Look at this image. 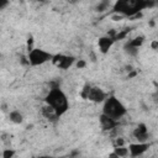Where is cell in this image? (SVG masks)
<instances>
[{"label": "cell", "mask_w": 158, "mask_h": 158, "mask_svg": "<svg viewBox=\"0 0 158 158\" xmlns=\"http://www.w3.org/2000/svg\"><path fill=\"white\" fill-rule=\"evenodd\" d=\"M44 100L47 102V106L52 107L58 117L62 116L69 107L68 99H67L65 94L59 89V86L58 88H52L49 90V93L47 94Z\"/></svg>", "instance_id": "obj_1"}, {"label": "cell", "mask_w": 158, "mask_h": 158, "mask_svg": "<svg viewBox=\"0 0 158 158\" xmlns=\"http://www.w3.org/2000/svg\"><path fill=\"white\" fill-rule=\"evenodd\" d=\"M102 114L117 121V120H120L122 116H125L127 114V109L125 107V105L117 98L109 96L104 102Z\"/></svg>", "instance_id": "obj_2"}, {"label": "cell", "mask_w": 158, "mask_h": 158, "mask_svg": "<svg viewBox=\"0 0 158 158\" xmlns=\"http://www.w3.org/2000/svg\"><path fill=\"white\" fill-rule=\"evenodd\" d=\"M53 54L43 51V49H40V48H33L32 51L28 52V62L31 65H41L51 59H53Z\"/></svg>", "instance_id": "obj_3"}, {"label": "cell", "mask_w": 158, "mask_h": 158, "mask_svg": "<svg viewBox=\"0 0 158 158\" xmlns=\"http://www.w3.org/2000/svg\"><path fill=\"white\" fill-rule=\"evenodd\" d=\"M81 96L84 99H88L90 101L94 102H101L106 100V95L105 93L100 89V88H95V86H90V85H85L83 91H81Z\"/></svg>", "instance_id": "obj_4"}, {"label": "cell", "mask_w": 158, "mask_h": 158, "mask_svg": "<svg viewBox=\"0 0 158 158\" xmlns=\"http://www.w3.org/2000/svg\"><path fill=\"white\" fill-rule=\"evenodd\" d=\"M127 148H128V154L132 158H136L142 156L149 148V144L147 142H137V143H131Z\"/></svg>", "instance_id": "obj_5"}, {"label": "cell", "mask_w": 158, "mask_h": 158, "mask_svg": "<svg viewBox=\"0 0 158 158\" xmlns=\"http://www.w3.org/2000/svg\"><path fill=\"white\" fill-rule=\"evenodd\" d=\"M133 136L135 138L138 139V142H146L147 138H148V130H147V126L144 123H139L135 131H133Z\"/></svg>", "instance_id": "obj_6"}, {"label": "cell", "mask_w": 158, "mask_h": 158, "mask_svg": "<svg viewBox=\"0 0 158 158\" xmlns=\"http://www.w3.org/2000/svg\"><path fill=\"white\" fill-rule=\"evenodd\" d=\"M56 59H53L56 63H57V65L59 67V68H62V69H67V68H69L72 64H73V62H74V57H72V56H56L54 57Z\"/></svg>", "instance_id": "obj_7"}, {"label": "cell", "mask_w": 158, "mask_h": 158, "mask_svg": "<svg viewBox=\"0 0 158 158\" xmlns=\"http://www.w3.org/2000/svg\"><path fill=\"white\" fill-rule=\"evenodd\" d=\"M100 125H101V127L104 130H112V128L116 127L117 121L111 118V117H109V116H106V115H104V114H101V116H100Z\"/></svg>", "instance_id": "obj_8"}, {"label": "cell", "mask_w": 158, "mask_h": 158, "mask_svg": "<svg viewBox=\"0 0 158 158\" xmlns=\"http://www.w3.org/2000/svg\"><path fill=\"white\" fill-rule=\"evenodd\" d=\"M114 38H111V37H109V36H105V37H101V38H99V42H98V44H99V48H100V51L102 52V53H106L107 51H109V48L112 46V43H114Z\"/></svg>", "instance_id": "obj_9"}, {"label": "cell", "mask_w": 158, "mask_h": 158, "mask_svg": "<svg viewBox=\"0 0 158 158\" xmlns=\"http://www.w3.org/2000/svg\"><path fill=\"white\" fill-rule=\"evenodd\" d=\"M9 117H10V121H12L14 123H21V122L23 121L22 114H21L20 111H17V110L11 111V112L9 114Z\"/></svg>", "instance_id": "obj_10"}, {"label": "cell", "mask_w": 158, "mask_h": 158, "mask_svg": "<svg viewBox=\"0 0 158 158\" xmlns=\"http://www.w3.org/2000/svg\"><path fill=\"white\" fill-rule=\"evenodd\" d=\"M114 153H116L120 158H123L126 156H128V148L123 147V146H120V147H115L114 149Z\"/></svg>", "instance_id": "obj_11"}, {"label": "cell", "mask_w": 158, "mask_h": 158, "mask_svg": "<svg viewBox=\"0 0 158 158\" xmlns=\"http://www.w3.org/2000/svg\"><path fill=\"white\" fill-rule=\"evenodd\" d=\"M125 52H126L128 56L135 57V56H137V54H138V48H135V47H132L131 44L126 43V44H125Z\"/></svg>", "instance_id": "obj_12"}, {"label": "cell", "mask_w": 158, "mask_h": 158, "mask_svg": "<svg viewBox=\"0 0 158 158\" xmlns=\"http://www.w3.org/2000/svg\"><path fill=\"white\" fill-rule=\"evenodd\" d=\"M142 43H143V37H142V36L136 37V38H133L132 41L128 42V44H131V46L135 47V48H139V46H141Z\"/></svg>", "instance_id": "obj_13"}, {"label": "cell", "mask_w": 158, "mask_h": 158, "mask_svg": "<svg viewBox=\"0 0 158 158\" xmlns=\"http://www.w3.org/2000/svg\"><path fill=\"white\" fill-rule=\"evenodd\" d=\"M109 6H110V2H109V1H100V2L96 5V11L102 12V11L107 10Z\"/></svg>", "instance_id": "obj_14"}, {"label": "cell", "mask_w": 158, "mask_h": 158, "mask_svg": "<svg viewBox=\"0 0 158 158\" xmlns=\"http://www.w3.org/2000/svg\"><path fill=\"white\" fill-rule=\"evenodd\" d=\"M15 154V151L10 149V148H6L2 151V158H12Z\"/></svg>", "instance_id": "obj_15"}, {"label": "cell", "mask_w": 158, "mask_h": 158, "mask_svg": "<svg viewBox=\"0 0 158 158\" xmlns=\"http://www.w3.org/2000/svg\"><path fill=\"white\" fill-rule=\"evenodd\" d=\"M77 67H78V68H84V67H85V62H84L83 59L78 60V63H77Z\"/></svg>", "instance_id": "obj_16"}, {"label": "cell", "mask_w": 158, "mask_h": 158, "mask_svg": "<svg viewBox=\"0 0 158 158\" xmlns=\"http://www.w3.org/2000/svg\"><path fill=\"white\" fill-rule=\"evenodd\" d=\"M7 5H9V1H5V2H2V4L0 5V10H2V9H4L5 6H7Z\"/></svg>", "instance_id": "obj_17"}, {"label": "cell", "mask_w": 158, "mask_h": 158, "mask_svg": "<svg viewBox=\"0 0 158 158\" xmlns=\"http://www.w3.org/2000/svg\"><path fill=\"white\" fill-rule=\"evenodd\" d=\"M109 158H120V157H118V156H117L116 153H114V152H112V153H111V154L109 156Z\"/></svg>", "instance_id": "obj_18"}, {"label": "cell", "mask_w": 158, "mask_h": 158, "mask_svg": "<svg viewBox=\"0 0 158 158\" xmlns=\"http://www.w3.org/2000/svg\"><path fill=\"white\" fill-rule=\"evenodd\" d=\"M38 158H57V157H51V156H42V157H38Z\"/></svg>", "instance_id": "obj_19"}, {"label": "cell", "mask_w": 158, "mask_h": 158, "mask_svg": "<svg viewBox=\"0 0 158 158\" xmlns=\"http://www.w3.org/2000/svg\"><path fill=\"white\" fill-rule=\"evenodd\" d=\"M157 96H158V89H157Z\"/></svg>", "instance_id": "obj_20"}]
</instances>
